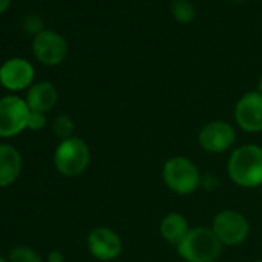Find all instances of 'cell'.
Wrapping results in <instances>:
<instances>
[{
  "instance_id": "44dd1931",
  "label": "cell",
  "mask_w": 262,
  "mask_h": 262,
  "mask_svg": "<svg viewBox=\"0 0 262 262\" xmlns=\"http://www.w3.org/2000/svg\"><path fill=\"white\" fill-rule=\"evenodd\" d=\"M10 4H11V0H0V14L8 10Z\"/></svg>"
},
{
  "instance_id": "5bb4252c",
  "label": "cell",
  "mask_w": 262,
  "mask_h": 262,
  "mask_svg": "<svg viewBox=\"0 0 262 262\" xmlns=\"http://www.w3.org/2000/svg\"><path fill=\"white\" fill-rule=\"evenodd\" d=\"M159 231H161V236L168 244L178 247L182 242V239L187 236V233L190 231V225L184 214L171 211L167 216H164V219L161 221Z\"/></svg>"
},
{
  "instance_id": "6da1fadb",
  "label": "cell",
  "mask_w": 262,
  "mask_h": 262,
  "mask_svg": "<svg viewBox=\"0 0 262 262\" xmlns=\"http://www.w3.org/2000/svg\"><path fill=\"white\" fill-rule=\"evenodd\" d=\"M227 173L242 188H256L262 184V147L247 144L236 148L228 159Z\"/></svg>"
},
{
  "instance_id": "d4e9b609",
  "label": "cell",
  "mask_w": 262,
  "mask_h": 262,
  "mask_svg": "<svg viewBox=\"0 0 262 262\" xmlns=\"http://www.w3.org/2000/svg\"><path fill=\"white\" fill-rule=\"evenodd\" d=\"M256 262H262V259H260V260H256Z\"/></svg>"
},
{
  "instance_id": "52a82bcc",
  "label": "cell",
  "mask_w": 262,
  "mask_h": 262,
  "mask_svg": "<svg viewBox=\"0 0 262 262\" xmlns=\"http://www.w3.org/2000/svg\"><path fill=\"white\" fill-rule=\"evenodd\" d=\"M198 142L204 151L211 155L225 153L236 142L234 128L224 120H211L205 123L198 136Z\"/></svg>"
},
{
  "instance_id": "e0dca14e",
  "label": "cell",
  "mask_w": 262,
  "mask_h": 262,
  "mask_svg": "<svg viewBox=\"0 0 262 262\" xmlns=\"http://www.w3.org/2000/svg\"><path fill=\"white\" fill-rule=\"evenodd\" d=\"M53 131L57 138H60L62 141L73 138L74 133V122L70 116L67 114H60L54 119L53 122Z\"/></svg>"
},
{
  "instance_id": "ac0fdd59",
  "label": "cell",
  "mask_w": 262,
  "mask_h": 262,
  "mask_svg": "<svg viewBox=\"0 0 262 262\" xmlns=\"http://www.w3.org/2000/svg\"><path fill=\"white\" fill-rule=\"evenodd\" d=\"M47 125V116L37 111H30V117H28V128L33 131H39Z\"/></svg>"
},
{
  "instance_id": "3957f363",
  "label": "cell",
  "mask_w": 262,
  "mask_h": 262,
  "mask_svg": "<svg viewBox=\"0 0 262 262\" xmlns=\"http://www.w3.org/2000/svg\"><path fill=\"white\" fill-rule=\"evenodd\" d=\"M162 179L170 191L185 196L194 193L201 187L202 174L188 158L174 156L164 164Z\"/></svg>"
},
{
  "instance_id": "8fae6325",
  "label": "cell",
  "mask_w": 262,
  "mask_h": 262,
  "mask_svg": "<svg viewBox=\"0 0 262 262\" xmlns=\"http://www.w3.org/2000/svg\"><path fill=\"white\" fill-rule=\"evenodd\" d=\"M34 79V68L25 59H11L0 67V83L7 90L20 91L28 88Z\"/></svg>"
},
{
  "instance_id": "5b68a950",
  "label": "cell",
  "mask_w": 262,
  "mask_h": 262,
  "mask_svg": "<svg viewBox=\"0 0 262 262\" xmlns=\"http://www.w3.org/2000/svg\"><path fill=\"white\" fill-rule=\"evenodd\" d=\"M211 230L222 245H241L250 234V224L247 217L236 210L219 211L211 224Z\"/></svg>"
},
{
  "instance_id": "7402d4cb",
  "label": "cell",
  "mask_w": 262,
  "mask_h": 262,
  "mask_svg": "<svg viewBox=\"0 0 262 262\" xmlns=\"http://www.w3.org/2000/svg\"><path fill=\"white\" fill-rule=\"evenodd\" d=\"M257 91H259V93L262 94V77L259 79V83H257Z\"/></svg>"
},
{
  "instance_id": "9c48e42d",
  "label": "cell",
  "mask_w": 262,
  "mask_h": 262,
  "mask_svg": "<svg viewBox=\"0 0 262 262\" xmlns=\"http://www.w3.org/2000/svg\"><path fill=\"white\" fill-rule=\"evenodd\" d=\"M234 120L245 133L262 131V94L259 91L245 93L234 106Z\"/></svg>"
},
{
  "instance_id": "ffe728a7",
  "label": "cell",
  "mask_w": 262,
  "mask_h": 262,
  "mask_svg": "<svg viewBox=\"0 0 262 262\" xmlns=\"http://www.w3.org/2000/svg\"><path fill=\"white\" fill-rule=\"evenodd\" d=\"M48 262H63V253L60 250H51L48 253Z\"/></svg>"
},
{
  "instance_id": "7c38bea8",
  "label": "cell",
  "mask_w": 262,
  "mask_h": 262,
  "mask_svg": "<svg viewBox=\"0 0 262 262\" xmlns=\"http://www.w3.org/2000/svg\"><path fill=\"white\" fill-rule=\"evenodd\" d=\"M57 99H59L57 90L51 82H39L28 90L25 102L31 111L45 114L56 106Z\"/></svg>"
},
{
  "instance_id": "2e32d148",
  "label": "cell",
  "mask_w": 262,
  "mask_h": 262,
  "mask_svg": "<svg viewBox=\"0 0 262 262\" xmlns=\"http://www.w3.org/2000/svg\"><path fill=\"white\" fill-rule=\"evenodd\" d=\"M8 262H42V256L28 245H17L11 248Z\"/></svg>"
},
{
  "instance_id": "d6986e66",
  "label": "cell",
  "mask_w": 262,
  "mask_h": 262,
  "mask_svg": "<svg viewBox=\"0 0 262 262\" xmlns=\"http://www.w3.org/2000/svg\"><path fill=\"white\" fill-rule=\"evenodd\" d=\"M27 27V31H30V33H34L36 36L39 34V33H42L43 31V27H42V20L39 19V17H36V16H30L28 19H27V24H25Z\"/></svg>"
},
{
  "instance_id": "7a4b0ae2",
  "label": "cell",
  "mask_w": 262,
  "mask_h": 262,
  "mask_svg": "<svg viewBox=\"0 0 262 262\" xmlns=\"http://www.w3.org/2000/svg\"><path fill=\"white\" fill-rule=\"evenodd\" d=\"M222 244L211 228H190L178 245V253L185 262H214L221 256Z\"/></svg>"
},
{
  "instance_id": "8992f818",
  "label": "cell",
  "mask_w": 262,
  "mask_h": 262,
  "mask_svg": "<svg viewBox=\"0 0 262 262\" xmlns=\"http://www.w3.org/2000/svg\"><path fill=\"white\" fill-rule=\"evenodd\" d=\"M30 111L27 102L17 96L0 99V138L17 136L28 128Z\"/></svg>"
},
{
  "instance_id": "9a60e30c",
  "label": "cell",
  "mask_w": 262,
  "mask_h": 262,
  "mask_svg": "<svg viewBox=\"0 0 262 262\" xmlns=\"http://www.w3.org/2000/svg\"><path fill=\"white\" fill-rule=\"evenodd\" d=\"M171 16L179 24H190L196 17L194 5L188 2V0H174L171 4Z\"/></svg>"
},
{
  "instance_id": "cb8c5ba5",
  "label": "cell",
  "mask_w": 262,
  "mask_h": 262,
  "mask_svg": "<svg viewBox=\"0 0 262 262\" xmlns=\"http://www.w3.org/2000/svg\"><path fill=\"white\" fill-rule=\"evenodd\" d=\"M234 2H241V0H234Z\"/></svg>"
},
{
  "instance_id": "603a6c76",
  "label": "cell",
  "mask_w": 262,
  "mask_h": 262,
  "mask_svg": "<svg viewBox=\"0 0 262 262\" xmlns=\"http://www.w3.org/2000/svg\"><path fill=\"white\" fill-rule=\"evenodd\" d=\"M0 262H8V260H7V259H5L4 256H0Z\"/></svg>"
},
{
  "instance_id": "30bf717a",
  "label": "cell",
  "mask_w": 262,
  "mask_h": 262,
  "mask_svg": "<svg viewBox=\"0 0 262 262\" xmlns=\"http://www.w3.org/2000/svg\"><path fill=\"white\" fill-rule=\"evenodd\" d=\"M86 244L90 253L102 262L114 260L122 253L120 236L108 227L93 228L88 234Z\"/></svg>"
},
{
  "instance_id": "277c9868",
  "label": "cell",
  "mask_w": 262,
  "mask_h": 262,
  "mask_svg": "<svg viewBox=\"0 0 262 262\" xmlns=\"http://www.w3.org/2000/svg\"><path fill=\"white\" fill-rule=\"evenodd\" d=\"M90 147L80 138L62 141L54 151V165L65 178L80 176L90 165Z\"/></svg>"
},
{
  "instance_id": "4fadbf2b",
  "label": "cell",
  "mask_w": 262,
  "mask_h": 262,
  "mask_svg": "<svg viewBox=\"0 0 262 262\" xmlns=\"http://www.w3.org/2000/svg\"><path fill=\"white\" fill-rule=\"evenodd\" d=\"M22 171L20 153L8 144H0V187H8L17 181Z\"/></svg>"
},
{
  "instance_id": "ba28073f",
  "label": "cell",
  "mask_w": 262,
  "mask_h": 262,
  "mask_svg": "<svg viewBox=\"0 0 262 262\" xmlns=\"http://www.w3.org/2000/svg\"><path fill=\"white\" fill-rule=\"evenodd\" d=\"M33 53L36 59L48 67L59 65L68 54L67 40L53 30H43L33 40Z\"/></svg>"
}]
</instances>
